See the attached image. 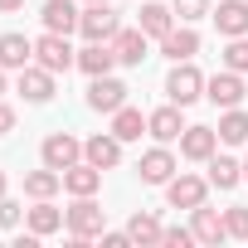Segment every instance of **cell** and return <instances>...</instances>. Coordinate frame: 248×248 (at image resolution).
Listing matches in <instances>:
<instances>
[{
	"label": "cell",
	"instance_id": "obj_1",
	"mask_svg": "<svg viewBox=\"0 0 248 248\" xmlns=\"http://www.w3.org/2000/svg\"><path fill=\"white\" fill-rule=\"evenodd\" d=\"M102 224H107V209L93 195H78V204L68 209V233L78 243H88V238H102Z\"/></svg>",
	"mask_w": 248,
	"mask_h": 248
},
{
	"label": "cell",
	"instance_id": "obj_2",
	"mask_svg": "<svg viewBox=\"0 0 248 248\" xmlns=\"http://www.w3.org/2000/svg\"><path fill=\"white\" fill-rule=\"evenodd\" d=\"M166 93H170V102H180V107H190L200 93H204V73L190 63V59H180L175 68H170V78H166Z\"/></svg>",
	"mask_w": 248,
	"mask_h": 248
},
{
	"label": "cell",
	"instance_id": "obj_3",
	"mask_svg": "<svg viewBox=\"0 0 248 248\" xmlns=\"http://www.w3.org/2000/svg\"><path fill=\"white\" fill-rule=\"evenodd\" d=\"M78 30H83V39L107 44V39H117V10L107 5V0H93V5L78 15Z\"/></svg>",
	"mask_w": 248,
	"mask_h": 248
},
{
	"label": "cell",
	"instance_id": "obj_4",
	"mask_svg": "<svg viewBox=\"0 0 248 248\" xmlns=\"http://www.w3.org/2000/svg\"><path fill=\"white\" fill-rule=\"evenodd\" d=\"M34 59H39L49 73H68V68L78 63V54L68 49V34H54V30H49L44 39H34Z\"/></svg>",
	"mask_w": 248,
	"mask_h": 248
},
{
	"label": "cell",
	"instance_id": "obj_5",
	"mask_svg": "<svg viewBox=\"0 0 248 248\" xmlns=\"http://www.w3.org/2000/svg\"><path fill=\"white\" fill-rule=\"evenodd\" d=\"M243 78L233 73V68H224V73H214V78H204V97L214 102V107H238L243 102Z\"/></svg>",
	"mask_w": 248,
	"mask_h": 248
},
{
	"label": "cell",
	"instance_id": "obj_6",
	"mask_svg": "<svg viewBox=\"0 0 248 248\" xmlns=\"http://www.w3.org/2000/svg\"><path fill=\"white\" fill-rule=\"evenodd\" d=\"M88 107H93V112H117V107H127V83H117L112 73L93 78V88H88Z\"/></svg>",
	"mask_w": 248,
	"mask_h": 248
},
{
	"label": "cell",
	"instance_id": "obj_7",
	"mask_svg": "<svg viewBox=\"0 0 248 248\" xmlns=\"http://www.w3.org/2000/svg\"><path fill=\"white\" fill-rule=\"evenodd\" d=\"M204 190H209V185H204L200 175H170V180H166V200H170L175 209H200V204H204Z\"/></svg>",
	"mask_w": 248,
	"mask_h": 248
},
{
	"label": "cell",
	"instance_id": "obj_8",
	"mask_svg": "<svg viewBox=\"0 0 248 248\" xmlns=\"http://www.w3.org/2000/svg\"><path fill=\"white\" fill-rule=\"evenodd\" d=\"M78 156H83V146H78V137H68V132H54V137L44 141V166H54V170L78 166Z\"/></svg>",
	"mask_w": 248,
	"mask_h": 248
},
{
	"label": "cell",
	"instance_id": "obj_9",
	"mask_svg": "<svg viewBox=\"0 0 248 248\" xmlns=\"http://www.w3.org/2000/svg\"><path fill=\"white\" fill-rule=\"evenodd\" d=\"M214 146H219V132H209V127H185L180 132V156L185 161H209Z\"/></svg>",
	"mask_w": 248,
	"mask_h": 248
},
{
	"label": "cell",
	"instance_id": "obj_10",
	"mask_svg": "<svg viewBox=\"0 0 248 248\" xmlns=\"http://www.w3.org/2000/svg\"><path fill=\"white\" fill-rule=\"evenodd\" d=\"M83 156H88L97 170H112V166L122 161V141H117L112 132H97V137H88V141H83Z\"/></svg>",
	"mask_w": 248,
	"mask_h": 248
},
{
	"label": "cell",
	"instance_id": "obj_11",
	"mask_svg": "<svg viewBox=\"0 0 248 248\" xmlns=\"http://www.w3.org/2000/svg\"><path fill=\"white\" fill-rule=\"evenodd\" d=\"M214 25H219V34H229V39L248 34V0H219Z\"/></svg>",
	"mask_w": 248,
	"mask_h": 248
},
{
	"label": "cell",
	"instance_id": "obj_12",
	"mask_svg": "<svg viewBox=\"0 0 248 248\" xmlns=\"http://www.w3.org/2000/svg\"><path fill=\"white\" fill-rule=\"evenodd\" d=\"M112 63H117V49H112V44H97V39H88V49H78V68H83L88 78H102V73H112Z\"/></svg>",
	"mask_w": 248,
	"mask_h": 248
},
{
	"label": "cell",
	"instance_id": "obj_13",
	"mask_svg": "<svg viewBox=\"0 0 248 248\" xmlns=\"http://www.w3.org/2000/svg\"><path fill=\"white\" fill-rule=\"evenodd\" d=\"M20 93H25L30 102H49V97H54V73H49L44 63H39V68L25 63V68H20Z\"/></svg>",
	"mask_w": 248,
	"mask_h": 248
},
{
	"label": "cell",
	"instance_id": "obj_14",
	"mask_svg": "<svg viewBox=\"0 0 248 248\" xmlns=\"http://www.w3.org/2000/svg\"><path fill=\"white\" fill-rule=\"evenodd\" d=\"M146 132H151L156 141H175V137L185 132V122H180V102H170V107L151 112V117H146Z\"/></svg>",
	"mask_w": 248,
	"mask_h": 248
},
{
	"label": "cell",
	"instance_id": "obj_15",
	"mask_svg": "<svg viewBox=\"0 0 248 248\" xmlns=\"http://www.w3.org/2000/svg\"><path fill=\"white\" fill-rule=\"evenodd\" d=\"M137 170H141V180H146V185H166V180L175 175V156L156 146V151H146V156H141V166H137Z\"/></svg>",
	"mask_w": 248,
	"mask_h": 248
},
{
	"label": "cell",
	"instance_id": "obj_16",
	"mask_svg": "<svg viewBox=\"0 0 248 248\" xmlns=\"http://www.w3.org/2000/svg\"><path fill=\"white\" fill-rule=\"evenodd\" d=\"M97 185H102V170H97L93 161L63 170V190H68V195H97Z\"/></svg>",
	"mask_w": 248,
	"mask_h": 248
},
{
	"label": "cell",
	"instance_id": "obj_17",
	"mask_svg": "<svg viewBox=\"0 0 248 248\" xmlns=\"http://www.w3.org/2000/svg\"><path fill=\"white\" fill-rule=\"evenodd\" d=\"M190 214H195V224H190V229H195V243H224V238H229L224 214H214V209H204V204L190 209Z\"/></svg>",
	"mask_w": 248,
	"mask_h": 248
},
{
	"label": "cell",
	"instance_id": "obj_18",
	"mask_svg": "<svg viewBox=\"0 0 248 248\" xmlns=\"http://www.w3.org/2000/svg\"><path fill=\"white\" fill-rule=\"evenodd\" d=\"M34 59V39L25 34H0V68H25Z\"/></svg>",
	"mask_w": 248,
	"mask_h": 248
},
{
	"label": "cell",
	"instance_id": "obj_19",
	"mask_svg": "<svg viewBox=\"0 0 248 248\" xmlns=\"http://www.w3.org/2000/svg\"><path fill=\"white\" fill-rule=\"evenodd\" d=\"M78 5L73 0H49L44 5V30H54V34H68V30H78Z\"/></svg>",
	"mask_w": 248,
	"mask_h": 248
},
{
	"label": "cell",
	"instance_id": "obj_20",
	"mask_svg": "<svg viewBox=\"0 0 248 248\" xmlns=\"http://www.w3.org/2000/svg\"><path fill=\"white\" fill-rule=\"evenodd\" d=\"M161 54L175 59V63H180V59H195V54H200V34H195L190 25H185V30H170V34L161 39Z\"/></svg>",
	"mask_w": 248,
	"mask_h": 248
},
{
	"label": "cell",
	"instance_id": "obj_21",
	"mask_svg": "<svg viewBox=\"0 0 248 248\" xmlns=\"http://www.w3.org/2000/svg\"><path fill=\"white\" fill-rule=\"evenodd\" d=\"M112 49H117V63H141L146 59V30H117Z\"/></svg>",
	"mask_w": 248,
	"mask_h": 248
},
{
	"label": "cell",
	"instance_id": "obj_22",
	"mask_svg": "<svg viewBox=\"0 0 248 248\" xmlns=\"http://www.w3.org/2000/svg\"><path fill=\"white\" fill-rule=\"evenodd\" d=\"M141 132H146V117L137 107H117L112 112V137L117 141H141Z\"/></svg>",
	"mask_w": 248,
	"mask_h": 248
},
{
	"label": "cell",
	"instance_id": "obj_23",
	"mask_svg": "<svg viewBox=\"0 0 248 248\" xmlns=\"http://www.w3.org/2000/svg\"><path fill=\"white\" fill-rule=\"evenodd\" d=\"M219 141H224V146H243V141H248V112L229 107V112L219 117Z\"/></svg>",
	"mask_w": 248,
	"mask_h": 248
},
{
	"label": "cell",
	"instance_id": "obj_24",
	"mask_svg": "<svg viewBox=\"0 0 248 248\" xmlns=\"http://www.w3.org/2000/svg\"><path fill=\"white\" fill-rule=\"evenodd\" d=\"M59 185H63V170H54V166H44V170H30V175H25V195H34V200H49Z\"/></svg>",
	"mask_w": 248,
	"mask_h": 248
},
{
	"label": "cell",
	"instance_id": "obj_25",
	"mask_svg": "<svg viewBox=\"0 0 248 248\" xmlns=\"http://www.w3.org/2000/svg\"><path fill=\"white\" fill-rule=\"evenodd\" d=\"M25 219H30V233H39V238H44V233L63 229V219H68V214H59V209H54L49 200H39V204H34V209H30Z\"/></svg>",
	"mask_w": 248,
	"mask_h": 248
},
{
	"label": "cell",
	"instance_id": "obj_26",
	"mask_svg": "<svg viewBox=\"0 0 248 248\" xmlns=\"http://www.w3.org/2000/svg\"><path fill=\"white\" fill-rule=\"evenodd\" d=\"M170 15H175V10H166V5H141V30H146V39H166V34L175 30Z\"/></svg>",
	"mask_w": 248,
	"mask_h": 248
},
{
	"label": "cell",
	"instance_id": "obj_27",
	"mask_svg": "<svg viewBox=\"0 0 248 248\" xmlns=\"http://www.w3.org/2000/svg\"><path fill=\"white\" fill-rule=\"evenodd\" d=\"M238 180H243V166H238V161H229V156H209V185L233 190Z\"/></svg>",
	"mask_w": 248,
	"mask_h": 248
},
{
	"label": "cell",
	"instance_id": "obj_28",
	"mask_svg": "<svg viewBox=\"0 0 248 248\" xmlns=\"http://www.w3.org/2000/svg\"><path fill=\"white\" fill-rule=\"evenodd\" d=\"M127 233H132V243H161V224H156L151 214H132Z\"/></svg>",
	"mask_w": 248,
	"mask_h": 248
},
{
	"label": "cell",
	"instance_id": "obj_29",
	"mask_svg": "<svg viewBox=\"0 0 248 248\" xmlns=\"http://www.w3.org/2000/svg\"><path fill=\"white\" fill-rule=\"evenodd\" d=\"M224 68L248 73V39H243V34H238V39H229V49H224Z\"/></svg>",
	"mask_w": 248,
	"mask_h": 248
},
{
	"label": "cell",
	"instance_id": "obj_30",
	"mask_svg": "<svg viewBox=\"0 0 248 248\" xmlns=\"http://www.w3.org/2000/svg\"><path fill=\"white\" fill-rule=\"evenodd\" d=\"M170 10H175L185 25H195V20H204V15H209V0H170Z\"/></svg>",
	"mask_w": 248,
	"mask_h": 248
},
{
	"label": "cell",
	"instance_id": "obj_31",
	"mask_svg": "<svg viewBox=\"0 0 248 248\" xmlns=\"http://www.w3.org/2000/svg\"><path fill=\"white\" fill-rule=\"evenodd\" d=\"M224 229H229V238H248V209L233 204V209L224 214Z\"/></svg>",
	"mask_w": 248,
	"mask_h": 248
},
{
	"label": "cell",
	"instance_id": "obj_32",
	"mask_svg": "<svg viewBox=\"0 0 248 248\" xmlns=\"http://www.w3.org/2000/svg\"><path fill=\"white\" fill-rule=\"evenodd\" d=\"M161 243H170V248H190V243H195V229H161Z\"/></svg>",
	"mask_w": 248,
	"mask_h": 248
},
{
	"label": "cell",
	"instance_id": "obj_33",
	"mask_svg": "<svg viewBox=\"0 0 248 248\" xmlns=\"http://www.w3.org/2000/svg\"><path fill=\"white\" fill-rule=\"evenodd\" d=\"M20 214H25V209H20L15 200H5V195H0V229H15V224H20Z\"/></svg>",
	"mask_w": 248,
	"mask_h": 248
},
{
	"label": "cell",
	"instance_id": "obj_34",
	"mask_svg": "<svg viewBox=\"0 0 248 248\" xmlns=\"http://www.w3.org/2000/svg\"><path fill=\"white\" fill-rule=\"evenodd\" d=\"M127 243H132V233H107L102 229V248H127Z\"/></svg>",
	"mask_w": 248,
	"mask_h": 248
},
{
	"label": "cell",
	"instance_id": "obj_35",
	"mask_svg": "<svg viewBox=\"0 0 248 248\" xmlns=\"http://www.w3.org/2000/svg\"><path fill=\"white\" fill-rule=\"evenodd\" d=\"M10 127H15V107H5V102H0V137H5Z\"/></svg>",
	"mask_w": 248,
	"mask_h": 248
},
{
	"label": "cell",
	"instance_id": "obj_36",
	"mask_svg": "<svg viewBox=\"0 0 248 248\" xmlns=\"http://www.w3.org/2000/svg\"><path fill=\"white\" fill-rule=\"evenodd\" d=\"M15 10H25V0H0V15H15Z\"/></svg>",
	"mask_w": 248,
	"mask_h": 248
},
{
	"label": "cell",
	"instance_id": "obj_37",
	"mask_svg": "<svg viewBox=\"0 0 248 248\" xmlns=\"http://www.w3.org/2000/svg\"><path fill=\"white\" fill-rule=\"evenodd\" d=\"M0 93H5V68H0Z\"/></svg>",
	"mask_w": 248,
	"mask_h": 248
},
{
	"label": "cell",
	"instance_id": "obj_38",
	"mask_svg": "<svg viewBox=\"0 0 248 248\" xmlns=\"http://www.w3.org/2000/svg\"><path fill=\"white\" fill-rule=\"evenodd\" d=\"M0 195H5V170H0Z\"/></svg>",
	"mask_w": 248,
	"mask_h": 248
},
{
	"label": "cell",
	"instance_id": "obj_39",
	"mask_svg": "<svg viewBox=\"0 0 248 248\" xmlns=\"http://www.w3.org/2000/svg\"><path fill=\"white\" fill-rule=\"evenodd\" d=\"M243 180H248V161H243Z\"/></svg>",
	"mask_w": 248,
	"mask_h": 248
},
{
	"label": "cell",
	"instance_id": "obj_40",
	"mask_svg": "<svg viewBox=\"0 0 248 248\" xmlns=\"http://www.w3.org/2000/svg\"><path fill=\"white\" fill-rule=\"evenodd\" d=\"M88 5H93V0H88Z\"/></svg>",
	"mask_w": 248,
	"mask_h": 248
}]
</instances>
